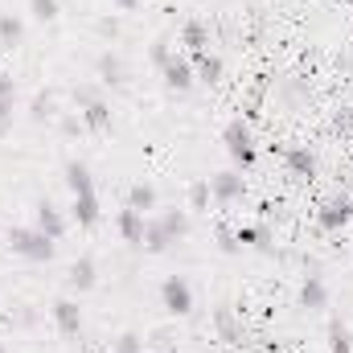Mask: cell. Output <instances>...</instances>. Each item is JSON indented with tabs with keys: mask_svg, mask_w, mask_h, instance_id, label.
<instances>
[{
	"mask_svg": "<svg viewBox=\"0 0 353 353\" xmlns=\"http://www.w3.org/2000/svg\"><path fill=\"white\" fill-rule=\"evenodd\" d=\"M243 247H259V251H267L271 247V226L267 222H259V226H239V234H234Z\"/></svg>",
	"mask_w": 353,
	"mask_h": 353,
	"instance_id": "obj_23",
	"label": "cell"
},
{
	"mask_svg": "<svg viewBox=\"0 0 353 353\" xmlns=\"http://www.w3.org/2000/svg\"><path fill=\"white\" fill-rule=\"evenodd\" d=\"M12 128V99H0V132Z\"/></svg>",
	"mask_w": 353,
	"mask_h": 353,
	"instance_id": "obj_33",
	"label": "cell"
},
{
	"mask_svg": "<svg viewBox=\"0 0 353 353\" xmlns=\"http://www.w3.org/2000/svg\"><path fill=\"white\" fill-rule=\"evenodd\" d=\"M136 4H140V0H115V8H119V12H132Z\"/></svg>",
	"mask_w": 353,
	"mask_h": 353,
	"instance_id": "obj_38",
	"label": "cell"
},
{
	"mask_svg": "<svg viewBox=\"0 0 353 353\" xmlns=\"http://www.w3.org/2000/svg\"><path fill=\"white\" fill-rule=\"evenodd\" d=\"M8 247H12L21 259H29V263H50V259H54V239L41 234L37 226H12V230H8Z\"/></svg>",
	"mask_w": 353,
	"mask_h": 353,
	"instance_id": "obj_2",
	"label": "cell"
},
{
	"mask_svg": "<svg viewBox=\"0 0 353 353\" xmlns=\"http://www.w3.org/2000/svg\"><path fill=\"white\" fill-rule=\"evenodd\" d=\"M70 214H74L79 226H94V222H99V197H94V193H74Z\"/></svg>",
	"mask_w": 353,
	"mask_h": 353,
	"instance_id": "obj_17",
	"label": "cell"
},
{
	"mask_svg": "<svg viewBox=\"0 0 353 353\" xmlns=\"http://www.w3.org/2000/svg\"><path fill=\"white\" fill-rule=\"evenodd\" d=\"M66 283H70V292H90L94 283H99V263H94V255H79L70 271H66Z\"/></svg>",
	"mask_w": 353,
	"mask_h": 353,
	"instance_id": "obj_9",
	"label": "cell"
},
{
	"mask_svg": "<svg viewBox=\"0 0 353 353\" xmlns=\"http://www.w3.org/2000/svg\"><path fill=\"white\" fill-rule=\"evenodd\" d=\"M189 62H193V74H197V83H205V87H218V83H222V70H226V66H222V58H218V54L201 50V54H193Z\"/></svg>",
	"mask_w": 353,
	"mask_h": 353,
	"instance_id": "obj_12",
	"label": "cell"
},
{
	"mask_svg": "<svg viewBox=\"0 0 353 353\" xmlns=\"http://www.w3.org/2000/svg\"><path fill=\"white\" fill-rule=\"evenodd\" d=\"M222 144H226V157L234 161L239 173H247V169L259 161V144H255V132H251L247 119H230V123L222 128Z\"/></svg>",
	"mask_w": 353,
	"mask_h": 353,
	"instance_id": "obj_1",
	"label": "cell"
},
{
	"mask_svg": "<svg viewBox=\"0 0 353 353\" xmlns=\"http://www.w3.org/2000/svg\"><path fill=\"white\" fill-rule=\"evenodd\" d=\"M161 79H165V87L176 90V94L193 90L197 74H193V62H189V54H173V58H169V62L161 66Z\"/></svg>",
	"mask_w": 353,
	"mask_h": 353,
	"instance_id": "obj_5",
	"label": "cell"
},
{
	"mask_svg": "<svg viewBox=\"0 0 353 353\" xmlns=\"http://www.w3.org/2000/svg\"><path fill=\"white\" fill-rule=\"evenodd\" d=\"M50 316H54V325H58V333H62V337H79V333H83V308H79L70 296L54 300Z\"/></svg>",
	"mask_w": 353,
	"mask_h": 353,
	"instance_id": "obj_7",
	"label": "cell"
},
{
	"mask_svg": "<svg viewBox=\"0 0 353 353\" xmlns=\"http://www.w3.org/2000/svg\"><path fill=\"white\" fill-rule=\"evenodd\" d=\"M128 205H132V210H140V214L157 210V189H152L148 181H136V185L128 189Z\"/></svg>",
	"mask_w": 353,
	"mask_h": 353,
	"instance_id": "obj_21",
	"label": "cell"
},
{
	"mask_svg": "<svg viewBox=\"0 0 353 353\" xmlns=\"http://www.w3.org/2000/svg\"><path fill=\"white\" fill-rule=\"evenodd\" d=\"M300 308H308V312H325L329 308V288H325L321 275H304V283H300Z\"/></svg>",
	"mask_w": 353,
	"mask_h": 353,
	"instance_id": "obj_11",
	"label": "cell"
},
{
	"mask_svg": "<svg viewBox=\"0 0 353 353\" xmlns=\"http://www.w3.org/2000/svg\"><path fill=\"white\" fill-rule=\"evenodd\" d=\"M181 46H185V54L193 58V54H201V50H210V29L197 21V17H189L185 25H181Z\"/></svg>",
	"mask_w": 353,
	"mask_h": 353,
	"instance_id": "obj_14",
	"label": "cell"
},
{
	"mask_svg": "<svg viewBox=\"0 0 353 353\" xmlns=\"http://www.w3.org/2000/svg\"><path fill=\"white\" fill-rule=\"evenodd\" d=\"M37 230L50 234V239L58 243V239L66 234V214H62L54 201H37Z\"/></svg>",
	"mask_w": 353,
	"mask_h": 353,
	"instance_id": "obj_13",
	"label": "cell"
},
{
	"mask_svg": "<svg viewBox=\"0 0 353 353\" xmlns=\"http://www.w3.org/2000/svg\"><path fill=\"white\" fill-rule=\"evenodd\" d=\"M214 325H218V333H222V341H239V337H243V329L234 325V316H230V308H218V316H214Z\"/></svg>",
	"mask_w": 353,
	"mask_h": 353,
	"instance_id": "obj_27",
	"label": "cell"
},
{
	"mask_svg": "<svg viewBox=\"0 0 353 353\" xmlns=\"http://www.w3.org/2000/svg\"><path fill=\"white\" fill-rule=\"evenodd\" d=\"M329 341H333V353H353V337H350V329H345L341 321L329 325Z\"/></svg>",
	"mask_w": 353,
	"mask_h": 353,
	"instance_id": "obj_28",
	"label": "cell"
},
{
	"mask_svg": "<svg viewBox=\"0 0 353 353\" xmlns=\"http://www.w3.org/2000/svg\"><path fill=\"white\" fill-rule=\"evenodd\" d=\"M17 94V83H12V74H4L0 70V99H12Z\"/></svg>",
	"mask_w": 353,
	"mask_h": 353,
	"instance_id": "obj_34",
	"label": "cell"
},
{
	"mask_svg": "<svg viewBox=\"0 0 353 353\" xmlns=\"http://www.w3.org/2000/svg\"><path fill=\"white\" fill-rule=\"evenodd\" d=\"M25 41V21L12 17V12H0V46L4 50H17Z\"/></svg>",
	"mask_w": 353,
	"mask_h": 353,
	"instance_id": "obj_16",
	"label": "cell"
},
{
	"mask_svg": "<svg viewBox=\"0 0 353 353\" xmlns=\"http://www.w3.org/2000/svg\"><path fill=\"white\" fill-rule=\"evenodd\" d=\"M99 99H107V94H103V83H87V87H74V107H79V111L94 107Z\"/></svg>",
	"mask_w": 353,
	"mask_h": 353,
	"instance_id": "obj_25",
	"label": "cell"
},
{
	"mask_svg": "<svg viewBox=\"0 0 353 353\" xmlns=\"http://www.w3.org/2000/svg\"><path fill=\"white\" fill-rule=\"evenodd\" d=\"M337 128H341V132H353V107L337 111Z\"/></svg>",
	"mask_w": 353,
	"mask_h": 353,
	"instance_id": "obj_36",
	"label": "cell"
},
{
	"mask_svg": "<svg viewBox=\"0 0 353 353\" xmlns=\"http://www.w3.org/2000/svg\"><path fill=\"white\" fill-rule=\"evenodd\" d=\"M29 115H33V123H50V119L58 115V99H54V90H37L33 103H29Z\"/></svg>",
	"mask_w": 353,
	"mask_h": 353,
	"instance_id": "obj_18",
	"label": "cell"
},
{
	"mask_svg": "<svg viewBox=\"0 0 353 353\" xmlns=\"http://www.w3.org/2000/svg\"><path fill=\"white\" fill-rule=\"evenodd\" d=\"M210 193H214V201L230 205V201H243L247 197V181H243L239 169H222V173L210 176Z\"/></svg>",
	"mask_w": 353,
	"mask_h": 353,
	"instance_id": "obj_4",
	"label": "cell"
},
{
	"mask_svg": "<svg viewBox=\"0 0 353 353\" xmlns=\"http://www.w3.org/2000/svg\"><path fill=\"white\" fill-rule=\"evenodd\" d=\"M94 74H99L103 87H123V83H128V62H123L115 50H103V54L94 58Z\"/></svg>",
	"mask_w": 353,
	"mask_h": 353,
	"instance_id": "obj_8",
	"label": "cell"
},
{
	"mask_svg": "<svg viewBox=\"0 0 353 353\" xmlns=\"http://www.w3.org/2000/svg\"><path fill=\"white\" fill-rule=\"evenodd\" d=\"M214 201V193H210V176L205 181H193L189 185V210H205Z\"/></svg>",
	"mask_w": 353,
	"mask_h": 353,
	"instance_id": "obj_26",
	"label": "cell"
},
{
	"mask_svg": "<svg viewBox=\"0 0 353 353\" xmlns=\"http://www.w3.org/2000/svg\"><path fill=\"white\" fill-rule=\"evenodd\" d=\"M94 33L99 37H119V17H99L94 21Z\"/></svg>",
	"mask_w": 353,
	"mask_h": 353,
	"instance_id": "obj_32",
	"label": "cell"
},
{
	"mask_svg": "<svg viewBox=\"0 0 353 353\" xmlns=\"http://www.w3.org/2000/svg\"><path fill=\"white\" fill-rule=\"evenodd\" d=\"M79 115H83V128H90V132H107L111 128V103L107 99H99L94 107L79 111Z\"/></svg>",
	"mask_w": 353,
	"mask_h": 353,
	"instance_id": "obj_19",
	"label": "cell"
},
{
	"mask_svg": "<svg viewBox=\"0 0 353 353\" xmlns=\"http://www.w3.org/2000/svg\"><path fill=\"white\" fill-rule=\"evenodd\" d=\"M29 12L41 25H50V21H58V0H29Z\"/></svg>",
	"mask_w": 353,
	"mask_h": 353,
	"instance_id": "obj_29",
	"label": "cell"
},
{
	"mask_svg": "<svg viewBox=\"0 0 353 353\" xmlns=\"http://www.w3.org/2000/svg\"><path fill=\"white\" fill-rule=\"evenodd\" d=\"M144 247H148L152 255H161V251L173 247V239H169V230L161 226V218H148V226H144Z\"/></svg>",
	"mask_w": 353,
	"mask_h": 353,
	"instance_id": "obj_22",
	"label": "cell"
},
{
	"mask_svg": "<svg viewBox=\"0 0 353 353\" xmlns=\"http://www.w3.org/2000/svg\"><path fill=\"white\" fill-rule=\"evenodd\" d=\"M161 304H165V312H173V316H189V312H193V288H189V279L169 275V279L161 283Z\"/></svg>",
	"mask_w": 353,
	"mask_h": 353,
	"instance_id": "obj_3",
	"label": "cell"
},
{
	"mask_svg": "<svg viewBox=\"0 0 353 353\" xmlns=\"http://www.w3.org/2000/svg\"><path fill=\"white\" fill-rule=\"evenodd\" d=\"M79 128H83V115H66V119H62V132H66V136H74Z\"/></svg>",
	"mask_w": 353,
	"mask_h": 353,
	"instance_id": "obj_35",
	"label": "cell"
},
{
	"mask_svg": "<svg viewBox=\"0 0 353 353\" xmlns=\"http://www.w3.org/2000/svg\"><path fill=\"white\" fill-rule=\"evenodd\" d=\"M161 226H165V230H169V239H185V234H189V214H185V210H165V214H161Z\"/></svg>",
	"mask_w": 353,
	"mask_h": 353,
	"instance_id": "obj_24",
	"label": "cell"
},
{
	"mask_svg": "<svg viewBox=\"0 0 353 353\" xmlns=\"http://www.w3.org/2000/svg\"><path fill=\"white\" fill-rule=\"evenodd\" d=\"M283 165H288V173H296V176H316V152L312 148H288Z\"/></svg>",
	"mask_w": 353,
	"mask_h": 353,
	"instance_id": "obj_15",
	"label": "cell"
},
{
	"mask_svg": "<svg viewBox=\"0 0 353 353\" xmlns=\"http://www.w3.org/2000/svg\"><path fill=\"white\" fill-rule=\"evenodd\" d=\"M17 325H33V312H29L25 304H21V312H17Z\"/></svg>",
	"mask_w": 353,
	"mask_h": 353,
	"instance_id": "obj_37",
	"label": "cell"
},
{
	"mask_svg": "<svg viewBox=\"0 0 353 353\" xmlns=\"http://www.w3.org/2000/svg\"><path fill=\"white\" fill-rule=\"evenodd\" d=\"M66 185H70V193H94V176L83 161H70L66 165Z\"/></svg>",
	"mask_w": 353,
	"mask_h": 353,
	"instance_id": "obj_20",
	"label": "cell"
},
{
	"mask_svg": "<svg viewBox=\"0 0 353 353\" xmlns=\"http://www.w3.org/2000/svg\"><path fill=\"white\" fill-rule=\"evenodd\" d=\"M0 353H4V345H0Z\"/></svg>",
	"mask_w": 353,
	"mask_h": 353,
	"instance_id": "obj_39",
	"label": "cell"
},
{
	"mask_svg": "<svg viewBox=\"0 0 353 353\" xmlns=\"http://www.w3.org/2000/svg\"><path fill=\"white\" fill-rule=\"evenodd\" d=\"M350 218H353V197L350 193H333V197L321 205V214H316L321 230H341Z\"/></svg>",
	"mask_w": 353,
	"mask_h": 353,
	"instance_id": "obj_6",
	"label": "cell"
},
{
	"mask_svg": "<svg viewBox=\"0 0 353 353\" xmlns=\"http://www.w3.org/2000/svg\"><path fill=\"white\" fill-rule=\"evenodd\" d=\"M115 353H144V337H140V333H119Z\"/></svg>",
	"mask_w": 353,
	"mask_h": 353,
	"instance_id": "obj_31",
	"label": "cell"
},
{
	"mask_svg": "<svg viewBox=\"0 0 353 353\" xmlns=\"http://www.w3.org/2000/svg\"><path fill=\"white\" fill-rule=\"evenodd\" d=\"M148 58H152V66L161 70V66H165V62L173 58V46H169V37H157V41H152V54H148Z\"/></svg>",
	"mask_w": 353,
	"mask_h": 353,
	"instance_id": "obj_30",
	"label": "cell"
},
{
	"mask_svg": "<svg viewBox=\"0 0 353 353\" xmlns=\"http://www.w3.org/2000/svg\"><path fill=\"white\" fill-rule=\"evenodd\" d=\"M144 226H148V218L140 214V210H119V218H115V230H119V239L123 243H132V247H144Z\"/></svg>",
	"mask_w": 353,
	"mask_h": 353,
	"instance_id": "obj_10",
	"label": "cell"
}]
</instances>
